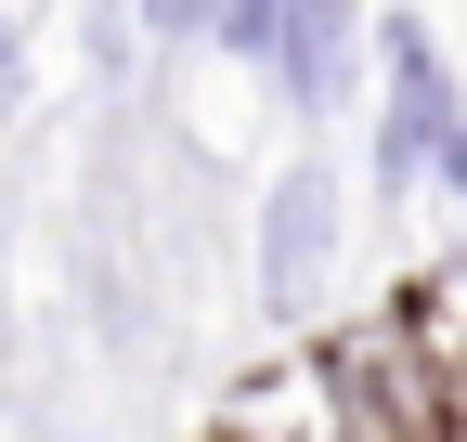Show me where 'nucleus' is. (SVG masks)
Listing matches in <instances>:
<instances>
[{"label": "nucleus", "instance_id": "1", "mask_svg": "<svg viewBox=\"0 0 467 442\" xmlns=\"http://www.w3.org/2000/svg\"><path fill=\"white\" fill-rule=\"evenodd\" d=\"M377 52H389V118H377V183H389V195H416V183H429V156H441V131L467 118V104H454V66H441V39H429L416 14H402V26H389Z\"/></svg>", "mask_w": 467, "mask_h": 442}, {"label": "nucleus", "instance_id": "2", "mask_svg": "<svg viewBox=\"0 0 467 442\" xmlns=\"http://www.w3.org/2000/svg\"><path fill=\"white\" fill-rule=\"evenodd\" d=\"M325 247H337V195H325V170H285V183H273V221H260V300H273V312H312Z\"/></svg>", "mask_w": 467, "mask_h": 442}, {"label": "nucleus", "instance_id": "3", "mask_svg": "<svg viewBox=\"0 0 467 442\" xmlns=\"http://www.w3.org/2000/svg\"><path fill=\"white\" fill-rule=\"evenodd\" d=\"M273 66H285V104L325 118L337 79H350V0H285L273 14Z\"/></svg>", "mask_w": 467, "mask_h": 442}, {"label": "nucleus", "instance_id": "4", "mask_svg": "<svg viewBox=\"0 0 467 442\" xmlns=\"http://www.w3.org/2000/svg\"><path fill=\"white\" fill-rule=\"evenodd\" d=\"M273 14H285V0H208V39H234V52H273Z\"/></svg>", "mask_w": 467, "mask_h": 442}, {"label": "nucleus", "instance_id": "5", "mask_svg": "<svg viewBox=\"0 0 467 442\" xmlns=\"http://www.w3.org/2000/svg\"><path fill=\"white\" fill-rule=\"evenodd\" d=\"M26 104V39H14V14H0V118Z\"/></svg>", "mask_w": 467, "mask_h": 442}, {"label": "nucleus", "instance_id": "6", "mask_svg": "<svg viewBox=\"0 0 467 442\" xmlns=\"http://www.w3.org/2000/svg\"><path fill=\"white\" fill-rule=\"evenodd\" d=\"M143 14H156L169 39H182V26H208V0H143Z\"/></svg>", "mask_w": 467, "mask_h": 442}]
</instances>
